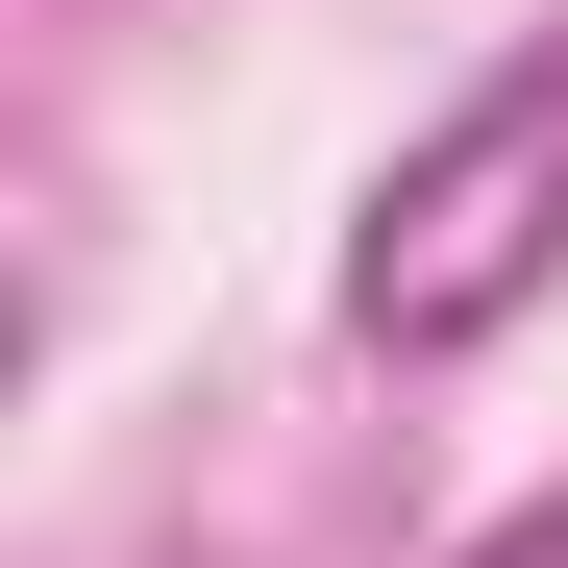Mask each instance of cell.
<instances>
[{
  "label": "cell",
  "instance_id": "obj_1",
  "mask_svg": "<svg viewBox=\"0 0 568 568\" xmlns=\"http://www.w3.org/2000/svg\"><path fill=\"white\" fill-rule=\"evenodd\" d=\"M544 272H568V26H519V50L346 199V346L469 371L495 322H544Z\"/></svg>",
  "mask_w": 568,
  "mask_h": 568
},
{
  "label": "cell",
  "instance_id": "obj_2",
  "mask_svg": "<svg viewBox=\"0 0 568 568\" xmlns=\"http://www.w3.org/2000/svg\"><path fill=\"white\" fill-rule=\"evenodd\" d=\"M445 568H568V495H519V519H469Z\"/></svg>",
  "mask_w": 568,
  "mask_h": 568
}]
</instances>
